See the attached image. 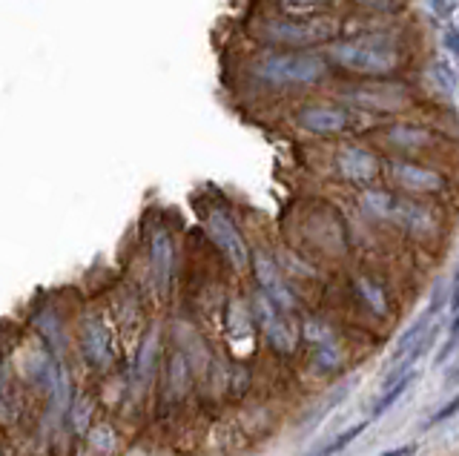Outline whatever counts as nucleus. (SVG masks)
Instances as JSON below:
<instances>
[{"mask_svg":"<svg viewBox=\"0 0 459 456\" xmlns=\"http://www.w3.org/2000/svg\"><path fill=\"white\" fill-rule=\"evenodd\" d=\"M339 35V21L330 15H279L258 23L255 38L270 49H313Z\"/></svg>","mask_w":459,"mask_h":456,"instance_id":"3","label":"nucleus"},{"mask_svg":"<svg viewBox=\"0 0 459 456\" xmlns=\"http://www.w3.org/2000/svg\"><path fill=\"white\" fill-rule=\"evenodd\" d=\"M394 221L408 227V230L416 236H425L434 230V216H430V210H425L422 204H413V202H399L396 212H394Z\"/></svg>","mask_w":459,"mask_h":456,"instance_id":"13","label":"nucleus"},{"mask_svg":"<svg viewBox=\"0 0 459 456\" xmlns=\"http://www.w3.org/2000/svg\"><path fill=\"white\" fill-rule=\"evenodd\" d=\"M250 69L270 87H313L330 75V61L307 49H270L258 55Z\"/></svg>","mask_w":459,"mask_h":456,"instance_id":"2","label":"nucleus"},{"mask_svg":"<svg viewBox=\"0 0 459 456\" xmlns=\"http://www.w3.org/2000/svg\"><path fill=\"white\" fill-rule=\"evenodd\" d=\"M445 47H448V52L459 61V30H448V32H445Z\"/></svg>","mask_w":459,"mask_h":456,"instance_id":"25","label":"nucleus"},{"mask_svg":"<svg viewBox=\"0 0 459 456\" xmlns=\"http://www.w3.org/2000/svg\"><path fill=\"white\" fill-rule=\"evenodd\" d=\"M330 61L344 73L365 75V78H382L391 75L402 64V52L396 38L385 32H368L359 38L339 40L330 47Z\"/></svg>","mask_w":459,"mask_h":456,"instance_id":"1","label":"nucleus"},{"mask_svg":"<svg viewBox=\"0 0 459 456\" xmlns=\"http://www.w3.org/2000/svg\"><path fill=\"white\" fill-rule=\"evenodd\" d=\"M250 267L255 273V281H258V290H262V296H267L270 302L276 307H281L284 313H290L296 307V298H293L290 288H287V281L281 279L276 262H273L267 253H253Z\"/></svg>","mask_w":459,"mask_h":456,"instance_id":"8","label":"nucleus"},{"mask_svg":"<svg viewBox=\"0 0 459 456\" xmlns=\"http://www.w3.org/2000/svg\"><path fill=\"white\" fill-rule=\"evenodd\" d=\"M253 310H255V322H258V327H262L264 339L270 341V348L284 353V356H290L296 350V345H299V327L293 324L290 313H284L281 307H276L262 293L255 296Z\"/></svg>","mask_w":459,"mask_h":456,"instance_id":"6","label":"nucleus"},{"mask_svg":"<svg viewBox=\"0 0 459 456\" xmlns=\"http://www.w3.org/2000/svg\"><path fill=\"white\" fill-rule=\"evenodd\" d=\"M416 451H420V448H416V445H413V442H411V445H402V448H394V451H387V453H382V456H413Z\"/></svg>","mask_w":459,"mask_h":456,"instance_id":"26","label":"nucleus"},{"mask_svg":"<svg viewBox=\"0 0 459 456\" xmlns=\"http://www.w3.org/2000/svg\"><path fill=\"white\" fill-rule=\"evenodd\" d=\"M281 15H319L333 0H273Z\"/></svg>","mask_w":459,"mask_h":456,"instance_id":"17","label":"nucleus"},{"mask_svg":"<svg viewBox=\"0 0 459 456\" xmlns=\"http://www.w3.org/2000/svg\"><path fill=\"white\" fill-rule=\"evenodd\" d=\"M430 73H434V81L439 83L442 90H448V92L456 90V75L451 73V66L445 64V61H437L434 66H430Z\"/></svg>","mask_w":459,"mask_h":456,"instance_id":"21","label":"nucleus"},{"mask_svg":"<svg viewBox=\"0 0 459 456\" xmlns=\"http://www.w3.org/2000/svg\"><path fill=\"white\" fill-rule=\"evenodd\" d=\"M456 410H459V396H454V399H451V402H448V405H445L442 410H437V413H434V417H430V419H428V425H437V422H445V419H448V417H454V413H456Z\"/></svg>","mask_w":459,"mask_h":456,"instance_id":"24","label":"nucleus"},{"mask_svg":"<svg viewBox=\"0 0 459 456\" xmlns=\"http://www.w3.org/2000/svg\"><path fill=\"white\" fill-rule=\"evenodd\" d=\"M391 178L396 187L408 190V193H420V195H428V193H442L448 187V181H445L442 173L430 167H422V164H413V161H391Z\"/></svg>","mask_w":459,"mask_h":456,"instance_id":"9","label":"nucleus"},{"mask_svg":"<svg viewBox=\"0 0 459 456\" xmlns=\"http://www.w3.org/2000/svg\"><path fill=\"white\" fill-rule=\"evenodd\" d=\"M81 348L95 367H109L112 365V339L107 324L98 316H86L81 322Z\"/></svg>","mask_w":459,"mask_h":456,"instance_id":"12","label":"nucleus"},{"mask_svg":"<svg viewBox=\"0 0 459 456\" xmlns=\"http://www.w3.org/2000/svg\"><path fill=\"white\" fill-rule=\"evenodd\" d=\"M339 362H342V356H339L336 345L316 348V365H319L322 370H333V367H339Z\"/></svg>","mask_w":459,"mask_h":456,"instance_id":"22","label":"nucleus"},{"mask_svg":"<svg viewBox=\"0 0 459 456\" xmlns=\"http://www.w3.org/2000/svg\"><path fill=\"white\" fill-rule=\"evenodd\" d=\"M411 382H413V374H405L402 379H396V382H391L387 384V391L379 396V402H377V408H373V417H379V413H385L387 408H394V402L396 399L405 393L408 388H411Z\"/></svg>","mask_w":459,"mask_h":456,"instance_id":"19","label":"nucleus"},{"mask_svg":"<svg viewBox=\"0 0 459 456\" xmlns=\"http://www.w3.org/2000/svg\"><path fill=\"white\" fill-rule=\"evenodd\" d=\"M454 379H459V367H456V374H454Z\"/></svg>","mask_w":459,"mask_h":456,"instance_id":"28","label":"nucleus"},{"mask_svg":"<svg viewBox=\"0 0 459 456\" xmlns=\"http://www.w3.org/2000/svg\"><path fill=\"white\" fill-rule=\"evenodd\" d=\"M396 204H399V198L387 190H365V195H362V207L379 221H394Z\"/></svg>","mask_w":459,"mask_h":456,"instance_id":"15","label":"nucleus"},{"mask_svg":"<svg viewBox=\"0 0 459 456\" xmlns=\"http://www.w3.org/2000/svg\"><path fill=\"white\" fill-rule=\"evenodd\" d=\"M387 141L396 147H405V150H413V147H428L430 141H434V133H428L425 126H408V124H396L387 130Z\"/></svg>","mask_w":459,"mask_h":456,"instance_id":"16","label":"nucleus"},{"mask_svg":"<svg viewBox=\"0 0 459 456\" xmlns=\"http://www.w3.org/2000/svg\"><path fill=\"white\" fill-rule=\"evenodd\" d=\"M359 296L365 298V305L377 313V316H385L387 313V296L385 290L379 288L377 281H370V279H359Z\"/></svg>","mask_w":459,"mask_h":456,"instance_id":"18","label":"nucleus"},{"mask_svg":"<svg viewBox=\"0 0 459 456\" xmlns=\"http://www.w3.org/2000/svg\"><path fill=\"white\" fill-rule=\"evenodd\" d=\"M305 336H307V341H313L316 348L333 345V333H330L322 322H307V324H305Z\"/></svg>","mask_w":459,"mask_h":456,"instance_id":"20","label":"nucleus"},{"mask_svg":"<svg viewBox=\"0 0 459 456\" xmlns=\"http://www.w3.org/2000/svg\"><path fill=\"white\" fill-rule=\"evenodd\" d=\"M150 264L155 288L167 293L172 284V273H176V247H172V236L164 227H155L150 236Z\"/></svg>","mask_w":459,"mask_h":456,"instance_id":"10","label":"nucleus"},{"mask_svg":"<svg viewBox=\"0 0 459 456\" xmlns=\"http://www.w3.org/2000/svg\"><path fill=\"white\" fill-rule=\"evenodd\" d=\"M408 87L399 81H382V78H370L359 87L344 90V101L356 109L365 112H396L402 107H408Z\"/></svg>","mask_w":459,"mask_h":456,"instance_id":"4","label":"nucleus"},{"mask_svg":"<svg viewBox=\"0 0 459 456\" xmlns=\"http://www.w3.org/2000/svg\"><path fill=\"white\" fill-rule=\"evenodd\" d=\"M204 224H207V233L212 238V245L221 250V255L230 262V267L238 270V273L241 270H247L253 253H250L247 241H244V236L238 230V224L233 221V216L221 207H212V210H207Z\"/></svg>","mask_w":459,"mask_h":456,"instance_id":"5","label":"nucleus"},{"mask_svg":"<svg viewBox=\"0 0 459 456\" xmlns=\"http://www.w3.org/2000/svg\"><path fill=\"white\" fill-rule=\"evenodd\" d=\"M336 451H333V445H327V448H322L319 453H313V456H333Z\"/></svg>","mask_w":459,"mask_h":456,"instance_id":"27","label":"nucleus"},{"mask_svg":"<svg viewBox=\"0 0 459 456\" xmlns=\"http://www.w3.org/2000/svg\"><path fill=\"white\" fill-rule=\"evenodd\" d=\"M336 169L344 181L351 184H370L373 178L379 176V161L377 155L365 147H342L339 155H336Z\"/></svg>","mask_w":459,"mask_h":456,"instance_id":"11","label":"nucleus"},{"mask_svg":"<svg viewBox=\"0 0 459 456\" xmlns=\"http://www.w3.org/2000/svg\"><path fill=\"white\" fill-rule=\"evenodd\" d=\"M428 6L439 21H451L459 9V0H428Z\"/></svg>","mask_w":459,"mask_h":456,"instance_id":"23","label":"nucleus"},{"mask_svg":"<svg viewBox=\"0 0 459 456\" xmlns=\"http://www.w3.org/2000/svg\"><path fill=\"white\" fill-rule=\"evenodd\" d=\"M430 319H434V307H430V310H425V316L420 319V322H413L411 327H408V331L405 333H402V339H399V345L394 348V356H391V359H394V367L402 362V359H405V356L416 348V345H420V341H422V336L430 331Z\"/></svg>","mask_w":459,"mask_h":456,"instance_id":"14","label":"nucleus"},{"mask_svg":"<svg viewBox=\"0 0 459 456\" xmlns=\"http://www.w3.org/2000/svg\"><path fill=\"white\" fill-rule=\"evenodd\" d=\"M296 121L301 130H307L313 135H339L344 130H351L353 112L342 104H307L296 112Z\"/></svg>","mask_w":459,"mask_h":456,"instance_id":"7","label":"nucleus"}]
</instances>
